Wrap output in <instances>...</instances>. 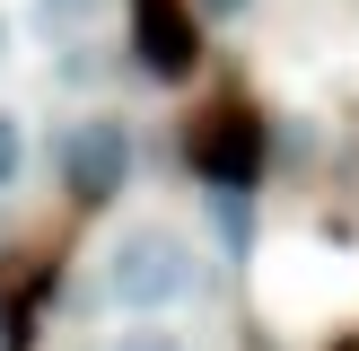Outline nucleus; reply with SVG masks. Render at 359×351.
Instances as JSON below:
<instances>
[{
    "mask_svg": "<svg viewBox=\"0 0 359 351\" xmlns=\"http://www.w3.org/2000/svg\"><path fill=\"white\" fill-rule=\"evenodd\" d=\"M193 290H202V263H193V246L175 237L167 220H140V228H123V237L105 246V298H114L123 316H167V307H184Z\"/></svg>",
    "mask_w": 359,
    "mask_h": 351,
    "instance_id": "obj_1",
    "label": "nucleus"
},
{
    "mask_svg": "<svg viewBox=\"0 0 359 351\" xmlns=\"http://www.w3.org/2000/svg\"><path fill=\"white\" fill-rule=\"evenodd\" d=\"M132 123L123 114H79V123H62V140H53V167H62V193L79 211H105L123 185H132Z\"/></svg>",
    "mask_w": 359,
    "mask_h": 351,
    "instance_id": "obj_2",
    "label": "nucleus"
},
{
    "mask_svg": "<svg viewBox=\"0 0 359 351\" xmlns=\"http://www.w3.org/2000/svg\"><path fill=\"white\" fill-rule=\"evenodd\" d=\"M184 158H193V176H202L210 193H255L263 185V114L255 105H210V114H193Z\"/></svg>",
    "mask_w": 359,
    "mask_h": 351,
    "instance_id": "obj_3",
    "label": "nucleus"
},
{
    "mask_svg": "<svg viewBox=\"0 0 359 351\" xmlns=\"http://www.w3.org/2000/svg\"><path fill=\"white\" fill-rule=\"evenodd\" d=\"M202 62V18L193 0H132V70L158 88H184Z\"/></svg>",
    "mask_w": 359,
    "mask_h": 351,
    "instance_id": "obj_4",
    "label": "nucleus"
},
{
    "mask_svg": "<svg viewBox=\"0 0 359 351\" xmlns=\"http://www.w3.org/2000/svg\"><path fill=\"white\" fill-rule=\"evenodd\" d=\"M105 9H114V0H35V27L44 35H88Z\"/></svg>",
    "mask_w": 359,
    "mask_h": 351,
    "instance_id": "obj_5",
    "label": "nucleus"
},
{
    "mask_svg": "<svg viewBox=\"0 0 359 351\" xmlns=\"http://www.w3.org/2000/svg\"><path fill=\"white\" fill-rule=\"evenodd\" d=\"M105 351H184V333H175L167 316H132V325H123Z\"/></svg>",
    "mask_w": 359,
    "mask_h": 351,
    "instance_id": "obj_6",
    "label": "nucleus"
},
{
    "mask_svg": "<svg viewBox=\"0 0 359 351\" xmlns=\"http://www.w3.org/2000/svg\"><path fill=\"white\" fill-rule=\"evenodd\" d=\"M210 220H219V237L245 255V237H255V193H210Z\"/></svg>",
    "mask_w": 359,
    "mask_h": 351,
    "instance_id": "obj_7",
    "label": "nucleus"
},
{
    "mask_svg": "<svg viewBox=\"0 0 359 351\" xmlns=\"http://www.w3.org/2000/svg\"><path fill=\"white\" fill-rule=\"evenodd\" d=\"M18 176H27V123H18L9 105H0V193H9Z\"/></svg>",
    "mask_w": 359,
    "mask_h": 351,
    "instance_id": "obj_8",
    "label": "nucleus"
},
{
    "mask_svg": "<svg viewBox=\"0 0 359 351\" xmlns=\"http://www.w3.org/2000/svg\"><path fill=\"white\" fill-rule=\"evenodd\" d=\"M245 9H255V0H193V18H210V27H237Z\"/></svg>",
    "mask_w": 359,
    "mask_h": 351,
    "instance_id": "obj_9",
    "label": "nucleus"
},
{
    "mask_svg": "<svg viewBox=\"0 0 359 351\" xmlns=\"http://www.w3.org/2000/svg\"><path fill=\"white\" fill-rule=\"evenodd\" d=\"M0 53H9V9H0Z\"/></svg>",
    "mask_w": 359,
    "mask_h": 351,
    "instance_id": "obj_10",
    "label": "nucleus"
}]
</instances>
